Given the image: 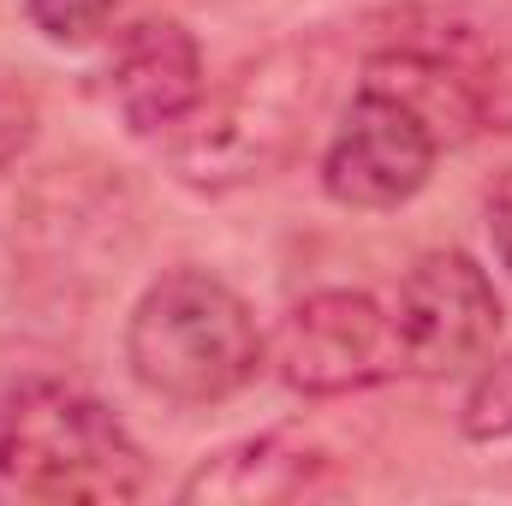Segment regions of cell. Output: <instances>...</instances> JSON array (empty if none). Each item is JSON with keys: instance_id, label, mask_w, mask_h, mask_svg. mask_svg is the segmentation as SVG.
<instances>
[{"instance_id": "6da1fadb", "label": "cell", "mask_w": 512, "mask_h": 506, "mask_svg": "<svg viewBox=\"0 0 512 506\" xmlns=\"http://www.w3.org/2000/svg\"><path fill=\"white\" fill-rule=\"evenodd\" d=\"M143 483H149L143 447L102 399H90L66 381H36L6 399V411H0V506H120L137 501Z\"/></svg>"}, {"instance_id": "7a4b0ae2", "label": "cell", "mask_w": 512, "mask_h": 506, "mask_svg": "<svg viewBox=\"0 0 512 506\" xmlns=\"http://www.w3.org/2000/svg\"><path fill=\"white\" fill-rule=\"evenodd\" d=\"M322 66L310 48H268L221 96H203L197 114L167 131V167L197 191H239L280 173L316 114Z\"/></svg>"}, {"instance_id": "3957f363", "label": "cell", "mask_w": 512, "mask_h": 506, "mask_svg": "<svg viewBox=\"0 0 512 506\" xmlns=\"http://www.w3.org/2000/svg\"><path fill=\"white\" fill-rule=\"evenodd\" d=\"M126 364L167 405H221L262 364L251 304L215 274H161L126 322Z\"/></svg>"}, {"instance_id": "277c9868", "label": "cell", "mask_w": 512, "mask_h": 506, "mask_svg": "<svg viewBox=\"0 0 512 506\" xmlns=\"http://www.w3.org/2000/svg\"><path fill=\"white\" fill-rule=\"evenodd\" d=\"M399 364L411 376H459L483 364L501 340V292L489 268L465 251H429L405 280L393 304Z\"/></svg>"}, {"instance_id": "5b68a950", "label": "cell", "mask_w": 512, "mask_h": 506, "mask_svg": "<svg viewBox=\"0 0 512 506\" xmlns=\"http://www.w3.org/2000/svg\"><path fill=\"white\" fill-rule=\"evenodd\" d=\"M274 370L292 393L340 399L399 376V334L393 310L370 292H310L274 328Z\"/></svg>"}, {"instance_id": "8992f818", "label": "cell", "mask_w": 512, "mask_h": 506, "mask_svg": "<svg viewBox=\"0 0 512 506\" xmlns=\"http://www.w3.org/2000/svg\"><path fill=\"white\" fill-rule=\"evenodd\" d=\"M435 155L441 143L429 137V126L387 90L364 84L322 155V185L346 209H399L429 185Z\"/></svg>"}, {"instance_id": "52a82bcc", "label": "cell", "mask_w": 512, "mask_h": 506, "mask_svg": "<svg viewBox=\"0 0 512 506\" xmlns=\"http://www.w3.org/2000/svg\"><path fill=\"white\" fill-rule=\"evenodd\" d=\"M108 96H114L126 131H137V137L179 131L197 114V102L209 96L197 36L185 24H173V18H137L126 36L114 42Z\"/></svg>"}, {"instance_id": "ba28073f", "label": "cell", "mask_w": 512, "mask_h": 506, "mask_svg": "<svg viewBox=\"0 0 512 506\" xmlns=\"http://www.w3.org/2000/svg\"><path fill=\"white\" fill-rule=\"evenodd\" d=\"M328 483V453H316L310 441L268 429L251 435L239 447H221L215 459H203L185 483L179 501L191 506H280V501H304Z\"/></svg>"}, {"instance_id": "9c48e42d", "label": "cell", "mask_w": 512, "mask_h": 506, "mask_svg": "<svg viewBox=\"0 0 512 506\" xmlns=\"http://www.w3.org/2000/svg\"><path fill=\"white\" fill-rule=\"evenodd\" d=\"M459 429H465L471 441H507L512 435V352H501V358L477 376Z\"/></svg>"}, {"instance_id": "30bf717a", "label": "cell", "mask_w": 512, "mask_h": 506, "mask_svg": "<svg viewBox=\"0 0 512 506\" xmlns=\"http://www.w3.org/2000/svg\"><path fill=\"white\" fill-rule=\"evenodd\" d=\"M24 6H30V24L48 42H90V36L108 30L120 0H24Z\"/></svg>"}, {"instance_id": "8fae6325", "label": "cell", "mask_w": 512, "mask_h": 506, "mask_svg": "<svg viewBox=\"0 0 512 506\" xmlns=\"http://www.w3.org/2000/svg\"><path fill=\"white\" fill-rule=\"evenodd\" d=\"M489 233H495V251H501V262L512 268V173L489 191Z\"/></svg>"}]
</instances>
